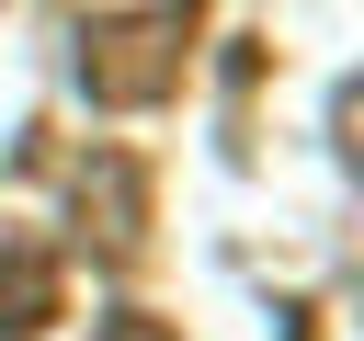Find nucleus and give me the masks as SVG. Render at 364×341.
I'll return each instance as SVG.
<instances>
[{"mask_svg": "<svg viewBox=\"0 0 364 341\" xmlns=\"http://www.w3.org/2000/svg\"><path fill=\"white\" fill-rule=\"evenodd\" d=\"M102 341H182V330H171V318H148V307H114V318H102Z\"/></svg>", "mask_w": 364, "mask_h": 341, "instance_id": "20e7f679", "label": "nucleus"}, {"mask_svg": "<svg viewBox=\"0 0 364 341\" xmlns=\"http://www.w3.org/2000/svg\"><path fill=\"white\" fill-rule=\"evenodd\" d=\"M193 34H205V0H136V11H80L68 34V68L102 114H148L182 91L193 68Z\"/></svg>", "mask_w": 364, "mask_h": 341, "instance_id": "f257e3e1", "label": "nucleus"}, {"mask_svg": "<svg viewBox=\"0 0 364 341\" xmlns=\"http://www.w3.org/2000/svg\"><path fill=\"white\" fill-rule=\"evenodd\" d=\"M68 205H80V227L125 261V250H148V170L125 159V148H91L80 170H68Z\"/></svg>", "mask_w": 364, "mask_h": 341, "instance_id": "f03ea898", "label": "nucleus"}, {"mask_svg": "<svg viewBox=\"0 0 364 341\" xmlns=\"http://www.w3.org/2000/svg\"><path fill=\"white\" fill-rule=\"evenodd\" d=\"M68 318V261L46 239H0V341H46Z\"/></svg>", "mask_w": 364, "mask_h": 341, "instance_id": "7ed1b4c3", "label": "nucleus"}]
</instances>
